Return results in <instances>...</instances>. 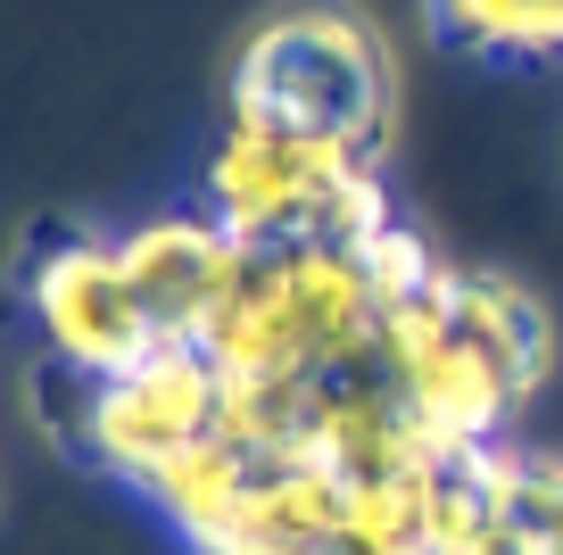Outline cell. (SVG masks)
Listing matches in <instances>:
<instances>
[{
	"mask_svg": "<svg viewBox=\"0 0 563 555\" xmlns=\"http://www.w3.org/2000/svg\"><path fill=\"white\" fill-rule=\"evenodd\" d=\"M249 481H257V456H241L224 432H208L199 448L166 456L158 472H141L133 489H141L150 505H158L166 522H175V538H183V547H199V555H224L232 522H241Z\"/></svg>",
	"mask_w": 563,
	"mask_h": 555,
	"instance_id": "cell-8",
	"label": "cell"
},
{
	"mask_svg": "<svg viewBox=\"0 0 563 555\" xmlns=\"http://www.w3.org/2000/svg\"><path fill=\"white\" fill-rule=\"evenodd\" d=\"M124 265L158 324V348H208L216 315L241 298L249 265H257V241L224 232L216 216H158V225L124 232Z\"/></svg>",
	"mask_w": 563,
	"mask_h": 555,
	"instance_id": "cell-7",
	"label": "cell"
},
{
	"mask_svg": "<svg viewBox=\"0 0 563 555\" xmlns=\"http://www.w3.org/2000/svg\"><path fill=\"white\" fill-rule=\"evenodd\" d=\"M547 357H555V331H547L539 298L506 274H448L440 291L398 298L373 324L382 382L422 415L448 465L506 439V423L539 390Z\"/></svg>",
	"mask_w": 563,
	"mask_h": 555,
	"instance_id": "cell-1",
	"label": "cell"
},
{
	"mask_svg": "<svg viewBox=\"0 0 563 555\" xmlns=\"http://www.w3.org/2000/svg\"><path fill=\"white\" fill-rule=\"evenodd\" d=\"M25 298H34L42 348L100 382L133 373L141 357H158V324L133 291V265H124V241H100V232H67L51 241L34 265H25Z\"/></svg>",
	"mask_w": 563,
	"mask_h": 555,
	"instance_id": "cell-5",
	"label": "cell"
},
{
	"mask_svg": "<svg viewBox=\"0 0 563 555\" xmlns=\"http://www.w3.org/2000/svg\"><path fill=\"white\" fill-rule=\"evenodd\" d=\"M373 324H382V291L356 249L282 241L257 249L241 298L208 331V357L224 382H332L373 357Z\"/></svg>",
	"mask_w": 563,
	"mask_h": 555,
	"instance_id": "cell-2",
	"label": "cell"
},
{
	"mask_svg": "<svg viewBox=\"0 0 563 555\" xmlns=\"http://www.w3.org/2000/svg\"><path fill=\"white\" fill-rule=\"evenodd\" d=\"M431 34L473 58H563V0H431Z\"/></svg>",
	"mask_w": 563,
	"mask_h": 555,
	"instance_id": "cell-9",
	"label": "cell"
},
{
	"mask_svg": "<svg viewBox=\"0 0 563 555\" xmlns=\"http://www.w3.org/2000/svg\"><path fill=\"white\" fill-rule=\"evenodd\" d=\"M389 58L349 9H282L241 42L232 117L241 124H307L382 157L389 141Z\"/></svg>",
	"mask_w": 563,
	"mask_h": 555,
	"instance_id": "cell-4",
	"label": "cell"
},
{
	"mask_svg": "<svg viewBox=\"0 0 563 555\" xmlns=\"http://www.w3.org/2000/svg\"><path fill=\"white\" fill-rule=\"evenodd\" d=\"M208 216L257 249L282 241H340L365 249L389 225L382 157L356 150L340 133H307V124H241L232 117L224 150L208 166Z\"/></svg>",
	"mask_w": 563,
	"mask_h": 555,
	"instance_id": "cell-3",
	"label": "cell"
},
{
	"mask_svg": "<svg viewBox=\"0 0 563 555\" xmlns=\"http://www.w3.org/2000/svg\"><path fill=\"white\" fill-rule=\"evenodd\" d=\"M356 258H365V274H373V291H382V307H398V298H422V291H440V282L456 274V265H440V258H431V241H422L415 225H398V216H389V225L373 232V241L356 249Z\"/></svg>",
	"mask_w": 563,
	"mask_h": 555,
	"instance_id": "cell-10",
	"label": "cell"
},
{
	"mask_svg": "<svg viewBox=\"0 0 563 555\" xmlns=\"http://www.w3.org/2000/svg\"><path fill=\"white\" fill-rule=\"evenodd\" d=\"M224 415V373H216L208 348H158V357H141L133 373L100 382V406H91V456L84 465L100 472H158L166 456L199 448Z\"/></svg>",
	"mask_w": 563,
	"mask_h": 555,
	"instance_id": "cell-6",
	"label": "cell"
}]
</instances>
